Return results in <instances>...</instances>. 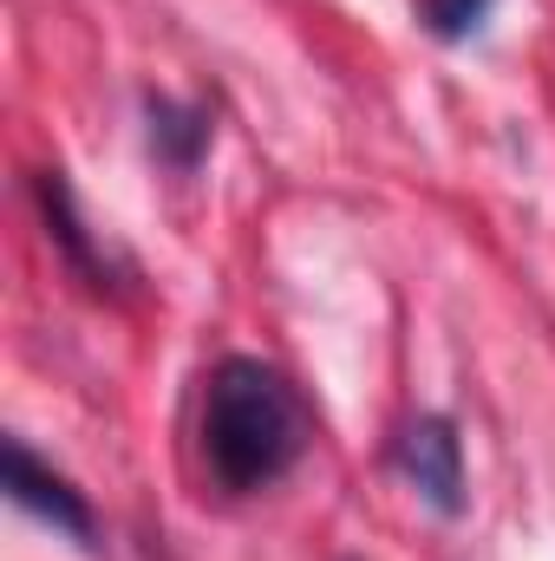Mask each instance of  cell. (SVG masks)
<instances>
[{
	"label": "cell",
	"instance_id": "obj_4",
	"mask_svg": "<svg viewBox=\"0 0 555 561\" xmlns=\"http://www.w3.org/2000/svg\"><path fill=\"white\" fill-rule=\"evenodd\" d=\"M33 196H39V216H46V236L59 242V255L79 268V275L92 280V287H112V280L125 275L118 262H112V249L92 236V222L79 216V196H72V183L59 176V170H39L33 176Z\"/></svg>",
	"mask_w": 555,
	"mask_h": 561
},
{
	"label": "cell",
	"instance_id": "obj_5",
	"mask_svg": "<svg viewBox=\"0 0 555 561\" xmlns=\"http://www.w3.org/2000/svg\"><path fill=\"white\" fill-rule=\"evenodd\" d=\"M144 118H150V150H157L170 170H196V163H203V150H209V131H216L203 105L150 99V105H144Z\"/></svg>",
	"mask_w": 555,
	"mask_h": 561
},
{
	"label": "cell",
	"instance_id": "obj_1",
	"mask_svg": "<svg viewBox=\"0 0 555 561\" xmlns=\"http://www.w3.org/2000/svg\"><path fill=\"white\" fill-rule=\"evenodd\" d=\"M307 437H314V419L281 366L249 359V353H229L209 366L203 405H196V450L216 490L229 496L275 490L301 463Z\"/></svg>",
	"mask_w": 555,
	"mask_h": 561
},
{
	"label": "cell",
	"instance_id": "obj_3",
	"mask_svg": "<svg viewBox=\"0 0 555 561\" xmlns=\"http://www.w3.org/2000/svg\"><path fill=\"white\" fill-rule=\"evenodd\" d=\"M7 496L20 503V510H33L39 523H53L59 536H72V542H86L92 549V536H99V523H92V503L53 470V463H39L20 437H7Z\"/></svg>",
	"mask_w": 555,
	"mask_h": 561
},
{
	"label": "cell",
	"instance_id": "obj_2",
	"mask_svg": "<svg viewBox=\"0 0 555 561\" xmlns=\"http://www.w3.org/2000/svg\"><path fill=\"white\" fill-rule=\"evenodd\" d=\"M393 463L438 516H464V444L444 412H418L393 444Z\"/></svg>",
	"mask_w": 555,
	"mask_h": 561
},
{
	"label": "cell",
	"instance_id": "obj_6",
	"mask_svg": "<svg viewBox=\"0 0 555 561\" xmlns=\"http://www.w3.org/2000/svg\"><path fill=\"white\" fill-rule=\"evenodd\" d=\"M490 7H497V0H418V13H424V26H431L438 39H471V33L490 20Z\"/></svg>",
	"mask_w": 555,
	"mask_h": 561
}]
</instances>
